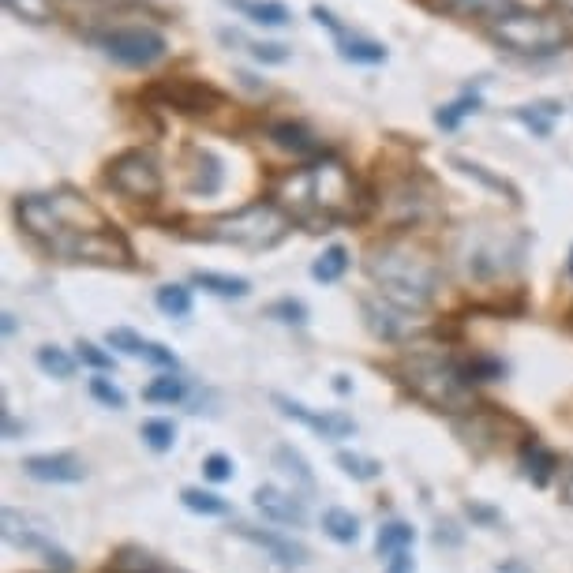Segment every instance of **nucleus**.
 I'll return each instance as SVG.
<instances>
[{
	"label": "nucleus",
	"instance_id": "2eb2a0df",
	"mask_svg": "<svg viewBox=\"0 0 573 573\" xmlns=\"http://www.w3.org/2000/svg\"><path fill=\"white\" fill-rule=\"evenodd\" d=\"M255 506L263 510V517L278 521V525H304V502L289 495V491H278V487H259L255 491Z\"/></svg>",
	"mask_w": 573,
	"mask_h": 573
},
{
	"label": "nucleus",
	"instance_id": "2f4dec72",
	"mask_svg": "<svg viewBox=\"0 0 573 573\" xmlns=\"http://www.w3.org/2000/svg\"><path fill=\"white\" fill-rule=\"evenodd\" d=\"M184 390H188L184 379H177V375H162V379H154L147 390H143V397L154 401V405H173V401L184 397Z\"/></svg>",
	"mask_w": 573,
	"mask_h": 573
},
{
	"label": "nucleus",
	"instance_id": "473e14b6",
	"mask_svg": "<svg viewBox=\"0 0 573 573\" xmlns=\"http://www.w3.org/2000/svg\"><path fill=\"white\" fill-rule=\"evenodd\" d=\"M143 442H147L150 450H173V442H177L173 420H147L143 424Z\"/></svg>",
	"mask_w": 573,
	"mask_h": 573
},
{
	"label": "nucleus",
	"instance_id": "c9c22d12",
	"mask_svg": "<svg viewBox=\"0 0 573 573\" xmlns=\"http://www.w3.org/2000/svg\"><path fill=\"white\" fill-rule=\"evenodd\" d=\"M270 315L281 319V323H293V326L308 323V308H304L300 300H278V304H270Z\"/></svg>",
	"mask_w": 573,
	"mask_h": 573
},
{
	"label": "nucleus",
	"instance_id": "58836bf2",
	"mask_svg": "<svg viewBox=\"0 0 573 573\" xmlns=\"http://www.w3.org/2000/svg\"><path fill=\"white\" fill-rule=\"evenodd\" d=\"M203 472L206 480H214V484H221V480H233V461L225 454H210L203 461Z\"/></svg>",
	"mask_w": 573,
	"mask_h": 573
},
{
	"label": "nucleus",
	"instance_id": "f257e3e1",
	"mask_svg": "<svg viewBox=\"0 0 573 573\" xmlns=\"http://www.w3.org/2000/svg\"><path fill=\"white\" fill-rule=\"evenodd\" d=\"M15 218L23 225V233L42 240L45 248L64 259L105 266L132 263V248L117 225H109L102 210L83 195H75L72 188L49 191V195H23L15 203Z\"/></svg>",
	"mask_w": 573,
	"mask_h": 573
},
{
	"label": "nucleus",
	"instance_id": "e433bc0d",
	"mask_svg": "<svg viewBox=\"0 0 573 573\" xmlns=\"http://www.w3.org/2000/svg\"><path fill=\"white\" fill-rule=\"evenodd\" d=\"M248 49L259 64H285V60H289V49L278 42H251Z\"/></svg>",
	"mask_w": 573,
	"mask_h": 573
},
{
	"label": "nucleus",
	"instance_id": "7c9ffc66",
	"mask_svg": "<svg viewBox=\"0 0 573 573\" xmlns=\"http://www.w3.org/2000/svg\"><path fill=\"white\" fill-rule=\"evenodd\" d=\"M4 8L27 23H49L57 12V0H4Z\"/></svg>",
	"mask_w": 573,
	"mask_h": 573
},
{
	"label": "nucleus",
	"instance_id": "f704fd0d",
	"mask_svg": "<svg viewBox=\"0 0 573 573\" xmlns=\"http://www.w3.org/2000/svg\"><path fill=\"white\" fill-rule=\"evenodd\" d=\"M450 162H454L457 169H461V173H469V177L484 180L487 188H495V191H506V195H510V199H514V203H517V191L510 188V184H506V180H502V177H491V173H487L484 165H476V162H465V158H450Z\"/></svg>",
	"mask_w": 573,
	"mask_h": 573
},
{
	"label": "nucleus",
	"instance_id": "cd10ccee",
	"mask_svg": "<svg viewBox=\"0 0 573 573\" xmlns=\"http://www.w3.org/2000/svg\"><path fill=\"white\" fill-rule=\"evenodd\" d=\"M562 109L555 102L547 105H521V109H514V117L521 120V124H529L536 135H551V120L559 117Z\"/></svg>",
	"mask_w": 573,
	"mask_h": 573
},
{
	"label": "nucleus",
	"instance_id": "6ab92c4d",
	"mask_svg": "<svg viewBox=\"0 0 573 573\" xmlns=\"http://www.w3.org/2000/svg\"><path fill=\"white\" fill-rule=\"evenodd\" d=\"M338 53L353 64H386V45L375 42V38H360V34H338Z\"/></svg>",
	"mask_w": 573,
	"mask_h": 573
},
{
	"label": "nucleus",
	"instance_id": "c756f323",
	"mask_svg": "<svg viewBox=\"0 0 573 573\" xmlns=\"http://www.w3.org/2000/svg\"><path fill=\"white\" fill-rule=\"evenodd\" d=\"M38 368H42L45 375H53V379H72L75 360L64 353V349H57V345H45V349H38Z\"/></svg>",
	"mask_w": 573,
	"mask_h": 573
},
{
	"label": "nucleus",
	"instance_id": "9d476101",
	"mask_svg": "<svg viewBox=\"0 0 573 573\" xmlns=\"http://www.w3.org/2000/svg\"><path fill=\"white\" fill-rule=\"evenodd\" d=\"M4 540L15 547H27V551H45V555H53L60 566H68V559H64L60 551H53V525L42 521V517L19 514V510L8 506V510H4Z\"/></svg>",
	"mask_w": 573,
	"mask_h": 573
},
{
	"label": "nucleus",
	"instance_id": "f8f14e48",
	"mask_svg": "<svg viewBox=\"0 0 573 573\" xmlns=\"http://www.w3.org/2000/svg\"><path fill=\"white\" fill-rule=\"evenodd\" d=\"M274 405H281V412L285 416H293V420H300V424H308L315 435H323V439H349L356 431V424L345 416V412H311L308 405H300V401H293V397H281L274 394Z\"/></svg>",
	"mask_w": 573,
	"mask_h": 573
},
{
	"label": "nucleus",
	"instance_id": "393cba45",
	"mask_svg": "<svg viewBox=\"0 0 573 573\" xmlns=\"http://www.w3.org/2000/svg\"><path fill=\"white\" fill-rule=\"evenodd\" d=\"M323 532L330 540H338V544H356L360 540V521H356L349 510H326L323 514Z\"/></svg>",
	"mask_w": 573,
	"mask_h": 573
},
{
	"label": "nucleus",
	"instance_id": "9b49d317",
	"mask_svg": "<svg viewBox=\"0 0 573 573\" xmlns=\"http://www.w3.org/2000/svg\"><path fill=\"white\" fill-rule=\"evenodd\" d=\"M184 184L191 195H218L225 184V165L214 150L206 147H188L184 154Z\"/></svg>",
	"mask_w": 573,
	"mask_h": 573
},
{
	"label": "nucleus",
	"instance_id": "20e7f679",
	"mask_svg": "<svg viewBox=\"0 0 573 573\" xmlns=\"http://www.w3.org/2000/svg\"><path fill=\"white\" fill-rule=\"evenodd\" d=\"M289 233H293V218L278 203L259 199V203L236 206V210L218 214V218H206L195 236L210 240V244H233V248L244 251H270L278 248Z\"/></svg>",
	"mask_w": 573,
	"mask_h": 573
},
{
	"label": "nucleus",
	"instance_id": "79ce46f5",
	"mask_svg": "<svg viewBox=\"0 0 573 573\" xmlns=\"http://www.w3.org/2000/svg\"><path fill=\"white\" fill-rule=\"evenodd\" d=\"M495 573H532L529 570V566H525V562H502V566H499V570H495Z\"/></svg>",
	"mask_w": 573,
	"mask_h": 573
},
{
	"label": "nucleus",
	"instance_id": "72a5a7b5",
	"mask_svg": "<svg viewBox=\"0 0 573 573\" xmlns=\"http://www.w3.org/2000/svg\"><path fill=\"white\" fill-rule=\"evenodd\" d=\"M338 465L349 472L353 480H375V476L382 472V465L375 461V457H360V454H349V450H341L338 454Z\"/></svg>",
	"mask_w": 573,
	"mask_h": 573
},
{
	"label": "nucleus",
	"instance_id": "0eeeda50",
	"mask_svg": "<svg viewBox=\"0 0 573 573\" xmlns=\"http://www.w3.org/2000/svg\"><path fill=\"white\" fill-rule=\"evenodd\" d=\"M105 180H109V188L120 191L124 199H139V203H154V199H162V169L154 162V154L147 150H124L117 154L109 169H105Z\"/></svg>",
	"mask_w": 573,
	"mask_h": 573
},
{
	"label": "nucleus",
	"instance_id": "c03bdc74",
	"mask_svg": "<svg viewBox=\"0 0 573 573\" xmlns=\"http://www.w3.org/2000/svg\"><path fill=\"white\" fill-rule=\"evenodd\" d=\"M570 270H573V251H570Z\"/></svg>",
	"mask_w": 573,
	"mask_h": 573
},
{
	"label": "nucleus",
	"instance_id": "f03ea898",
	"mask_svg": "<svg viewBox=\"0 0 573 573\" xmlns=\"http://www.w3.org/2000/svg\"><path fill=\"white\" fill-rule=\"evenodd\" d=\"M278 199L281 210L311 233H323L330 225L356 218V180L334 158L293 169L278 184Z\"/></svg>",
	"mask_w": 573,
	"mask_h": 573
},
{
	"label": "nucleus",
	"instance_id": "ea45409f",
	"mask_svg": "<svg viewBox=\"0 0 573 573\" xmlns=\"http://www.w3.org/2000/svg\"><path fill=\"white\" fill-rule=\"evenodd\" d=\"M79 360H83V364H90V368H98V371L113 368V356L102 353V349H98V345H90V341H79Z\"/></svg>",
	"mask_w": 573,
	"mask_h": 573
},
{
	"label": "nucleus",
	"instance_id": "37998d69",
	"mask_svg": "<svg viewBox=\"0 0 573 573\" xmlns=\"http://www.w3.org/2000/svg\"><path fill=\"white\" fill-rule=\"evenodd\" d=\"M562 499H566V506H573V469L566 472V480H562Z\"/></svg>",
	"mask_w": 573,
	"mask_h": 573
},
{
	"label": "nucleus",
	"instance_id": "a19ab883",
	"mask_svg": "<svg viewBox=\"0 0 573 573\" xmlns=\"http://www.w3.org/2000/svg\"><path fill=\"white\" fill-rule=\"evenodd\" d=\"M416 570V562H412L409 551H401V555H390V570L386 573H412Z\"/></svg>",
	"mask_w": 573,
	"mask_h": 573
},
{
	"label": "nucleus",
	"instance_id": "6e6552de",
	"mask_svg": "<svg viewBox=\"0 0 573 573\" xmlns=\"http://www.w3.org/2000/svg\"><path fill=\"white\" fill-rule=\"evenodd\" d=\"M94 42L102 45V53L109 60H117L124 68H150L165 57V42L162 30L154 27H113V30H102L94 34Z\"/></svg>",
	"mask_w": 573,
	"mask_h": 573
},
{
	"label": "nucleus",
	"instance_id": "a18cd8bd",
	"mask_svg": "<svg viewBox=\"0 0 573 573\" xmlns=\"http://www.w3.org/2000/svg\"><path fill=\"white\" fill-rule=\"evenodd\" d=\"M154 573H169V570H154Z\"/></svg>",
	"mask_w": 573,
	"mask_h": 573
},
{
	"label": "nucleus",
	"instance_id": "423d86ee",
	"mask_svg": "<svg viewBox=\"0 0 573 573\" xmlns=\"http://www.w3.org/2000/svg\"><path fill=\"white\" fill-rule=\"evenodd\" d=\"M405 382L409 390L420 401H427L431 409H469V397H472V382L465 371H457L450 360H439V356H416L405 364Z\"/></svg>",
	"mask_w": 573,
	"mask_h": 573
},
{
	"label": "nucleus",
	"instance_id": "412c9836",
	"mask_svg": "<svg viewBox=\"0 0 573 573\" xmlns=\"http://www.w3.org/2000/svg\"><path fill=\"white\" fill-rule=\"evenodd\" d=\"M195 285H203L206 293L225 296V300H244L251 293V285L244 278H229V274H214V270H195Z\"/></svg>",
	"mask_w": 573,
	"mask_h": 573
},
{
	"label": "nucleus",
	"instance_id": "dca6fc26",
	"mask_svg": "<svg viewBox=\"0 0 573 573\" xmlns=\"http://www.w3.org/2000/svg\"><path fill=\"white\" fill-rule=\"evenodd\" d=\"M236 536H244L251 544L266 547L281 566H304V559H308L304 547L293 544V540H285V536H274V532H259V529H251V525H236Z\"/></svg>",
	"mask_w": 573,
	"mask_h": 573
},
{
	"label": "nucleus",
	"instance_id": "a878e982",
	"mask_svg": "<svg viewBox=\"0 0 573 573\" xmlns=\"http://www.w3.org/2000/svg\"><path fill=\"white\" fill-rule=\"evenodd\" d=\"M180 502L188 506L191 514H203V517H221V514H229V502L218 499L214 491H203V487H184V491H180Z\"/></svg>",
	"mask_w": 573,
	"mask_h": 573
},
{
	"label": "nucleus",
	"instance_id": "5701e85b",
	"mask_svg": "<svg viewBox=\"0 0 573 573\" xmlns=\"http://www.w3.org/2000/svg\"><path fill=\"white\" fill-rule=\"evenodd\" d=\"M345 270H349V251L341 248V244H330V248L315 259V266H311V278L330 285V281H341Z\"/></svg>",
	"mask_w": 573,
	"mask_h": 573
},
{
	"label": "nucleus",
	"instance_id": "7ed1b4c3",
	"mask_svg": "<svg viewBox=\"0 0 573 573\" xmlns=\"http://www.w3.org/2000/svg\"><path fill=\"white\" fill-rule=\"evenodd\" d=\"M368 274L386 300L401 308H427L439 293V266L409 240H386L368 251Z\"/></svg>",
	"mask_w": 573,
	"mask_h": 573
},
{
	"label": "nucleus",
	"instance_id": "4c0bfd02",
	"mask_svg": "<svg viewBox=\"0 0 573 573\" xmlns=\"http://www.w3.org/2000/svg\"><path fill=\"white\" fill-rule=\"evenodd\" d=\"M90 394L98 397L105 409H124V394L109 379H90Z\"/></svg>",
	"mask_w": 573,
	"mask_h": 573
},
{
	"label": "nucleus",
	"instance_id": "b1692460",
	"mask_svg": "<svg viewBox=\"0 0 573 573\" xmlns=\"http://www.w3.org/2000/svg\"><path fill=\"white\" fill-rule=\"evenodd\" d=\"M274 465H278L285 476H293L296 487H304V491L315 487V476H311L308 461H304L300 450H293V446H278V450H274Z\"/></svg>",
	"mask_w": 573,
	"mask_h": 573
},
{
	"label": "nucleus",
	"instance_id": "4be33fe9",
	"mask_svg": "<svg viewBox=\"0 0 573 573\" xmlns=\"http://www.w3.org/2000/svg\"><path fill=\"white\" fill-rule=\"evenodd\" d=\"M412 544H416V529L405 525V521H386L379 529V540H375L379 555H401V551H409Z\"/></svg>",
	"mask_w": 573,
	"mask_h": 573
},
{
	"label": "nucleus",
	"instance_id": "f3484780",
	"mask_svg": "<svg viewBox=\"0 0 573 573\" xmlns=\"http://www.w3.org/2000/svg\"><path fill=\"white\" fill-rule=\"evenodd\" d=\"M225 4L240 8L251 23H263V27H289L293 23L289 4H281V0H225Z\"/></svg>",
	"mask_w": 573,
	"mask_h": 573
},
{
	"label": "nucleus",
	"instance_id": "c85d7f7f",
	"mask_svg": "<svg viewBox=\"0 0 573 573\" xmlns=\"http://www.w3.org/2000/svg\"><path fill=\"white\" fill-rule=\"evenodd\" d=\"M476 109H480V98H476V94H461L457 102L442 105L439 113H435V124H439V128H446V132H454L457 124L469 117V113H476Z\"/></svg>",
	"mask_w": 573,
	"mask_h": 573
},
{
	"label": "nucleus",
	"instance_id": "4468645a",
	"mask_svg": "<svg viewBox=\"0 0 573 573\" xmlns=\"http://www.w3.org/2000/svg\"><path fill=\"white\" fill-rule=\"evenodd\" d=\"M105 341H109L113 349H120L124 356H139V360H150V364H158V368H177V356L169 353L165 345L139 338V334H135V330H128V326L109 330V334H105Z\"/></svg>",
	"mask_w": 573,
	"mask_h": 573
},
{
	"label": "nucleus",
	"instance_id": "1a4fd4ad",
	"mask_svg": "<svg viewBox=\"0 0 573 573\" xmlns=\"http://www.w3.org/2000/svg\"><path fill=\"white\" fill-rule=\"evenodd\" d=\"M147 98L177 109L184 117H210V113H218L225 105V94L218 87L203 83V79H158L147 90Z\"/></svg>",
	"mask_w": 573,
	"mask_h": 573
},
{
	"label": "nucleus",
	"instance_id": "ddd939ff",
	"mask_svg": "<svg viewBox=\"0 0 573 573\" xmlns=\"http://www.w3.org/2000/svg\"><path fill=\"white\" fill-rule=\"evenodd\" d=\"M23 472L42 484H79L87 476V465L72 454H38L23 461Z\"/></svg>",
	"mask_w": 573,
	"mask_h": 573
},
{
	"label": "nucleus",
	"instance_id": "39448f33",
	"mask_svg": "<svg viewBox=\"0 0 573 573\" xmlns=\"http://www.w3.org/2000/svg\"><path fill=\"white\" fill-rule=\"evenodd\" d=\"M487 34L502 45V49H514V53H555L566 45L570 30L559 15L547 12H529L525 4L514 12L499 15L487 23Z\"/></svg>",
	"mask_w": 573,
	"mask_h": 573
},
{
	"label": "nucleus",
	"instance_id": "aec40b11",
	"mask_svg": "<svg viewBox=\"0 0 573 573\" xmlns=\"http://www.w3.org/2000/svg\"><path fill=\"white\" fill-rule=\"evenodd\" d=\"M521 465H525V476H529L536 487H544L551 476H555V469H559V461H555V454L547 450V446H540V442L532 439L525 442V450H521Z\"/></svg>",
	"mask_w": 573,
	"mask_h": 573
},
{
	"label": "nucleus",
	"instance_id": "a211bd4d",
	"mask_svg": "<svg viewBox=\"0 0 573 573\" xmlns=\"http://www.w3.org/2000/svg\"><path fill=\"white\" fill-rule=\"evenodd\" d=\"M270 139H274L281 150H293V154H300V158L319 154V139H315L308 128L293 124V120H278V124H270Z\"/></svg>",
	"mask_w": 573,
	"mask_h": 573
},
{
	"label": "nucleus",
	"instance_id": "bb28decb",
	"mask_svg": "<svg viewBox=\"0 0 573 573\" xmlns=\"http://www.w3.org/2000/svg\"><path fill=\"white\" fill-rule=\"evenodd\" d=\"M154 300L169 319H188L191 315V289H184V285H162Z\"/></svg>",
	"mask_w": 573,
	"mask_h": 573
}]
</instances>
